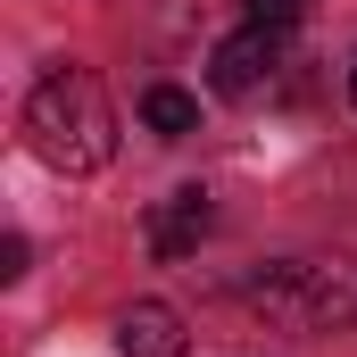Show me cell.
Instances as JSON below:
<instances>
[{"label": "cell", "mask_w": 357, "mask_h": 357, "mask_svg": "<svg viewBox=\"0 0 357 357\" xmlns=\"http://www.w3.org/2000/svg\"><path fill=\"white\" fill-rule=\"evenodd\" d=\"M241 299L291 333H341L357 324V266L349 258H274L266 274H250Z\"/></svg>", "instance_id": "obj_2"}, {"label": "cell", "mask_w": 357, "mask_h": 357, "mask_svg": "<svg viewBox=\"0 0 357 357\" xmlns=\"http://www.w3.org/2000/svg\"><path fill=\"white\" fill-rule=\"evenodd\" d=\"M25 142H33V158L59 167V175H100V167L116 158V108H108L100 75H91V67L42 75L33 100H25Z\"/></svg>", "instance_id": "obj_1"}, {"label": "cell", "mask_w": 357, "mask_h": 357, "mask_svg": "<svg viewBox=\"0 0 357 357\" xmlns=\"http://www.w3.org/2000/svg\"><path fill=\"white\" fill-rule=\"evenodd\" d=\"M116 357H183V316L167 299H133L116 316Z\"/></svg>", "instance_id": "obj_5"}, {"label": "cell", "mask_w": 357, "mask_h": 357, "mask_svg": "<svg viewBox=\"0 0 357 357\" xmlns=\"http://www.w3.org/2000/svg\"><path fill=\"white\" fill-rule=\"evenodd\" d=\"M307 8H316V0H250V17H258V25H299Z\"/></svg>", "instance_id": "obj_7"}, {"label": "cell", "mask_w": 357, "mask_h": 357, "mask_svg": "<svg viewBox=\"0 0 357 357\" xmlns=\"http://www.w3.org/2000/svg\"><path fill=\"white\" fill-rule=\"evenodd\" d=\"M25 258H33V250H25V233H8V241H0V282H17Z\"/></svg>", "instance_id": "obj_8"}, {"label": "cell", "mask_w": 357, "mask_h": 357, "mask_svg": "<svg viewBox=\"0 0 357 357\" xmlns=\"http://www.w3.org/2000/svg\"><path fill=\"white\" fill-rule=\"evenodd\" d=\"M208 225H216V208H208V191L199 183H183V191H167L158 208H150V258H191L199 241H208Z\"/></svg>", "instance_id": "obj_4"}, {"label": "cell", "mask_w": 357, "mask_h": 357, "mask_svg": "<svg viewBox=\"0 0 357 357\" xmlns=\"http://www.w3.org/2000/svg\"><path fill=\"white\" fill-rule=\"evenodd\" d=\"M349 100H357V59H349Z\"/></svg>", "instance_id": "obj_9"}, {"label": "cell", "mask_w": 357, "mask_h": 357, "mask_svg": "<svg viewBox=\"0 0 357 357\" xmlns=\"http://www.w3.org/2000/svg\"><path fill=\"white\" fill-rule=\"evenodd\" d=\"M142 125H150L158 142H183V133H199V100L175 91V84H150L142 91Z\"/></svg>", "instance_id": "obj_6"}, {"label": "cell", "mask_w": 357, "mask_h": 357, "mask_svg": "<svg viewBox=\"0 0 357 357\" xmlns=\"http://www.w3.org/2000/svg\"><path fill=\"white\" fill-rule=\"evenodd\" d=\"M282 59H291V25H241V33H225L216 42V59H208V84L225 91V100H258V91L282 75Z\"/></svg>", "instance_id": "obj_3"}]
</instances>
